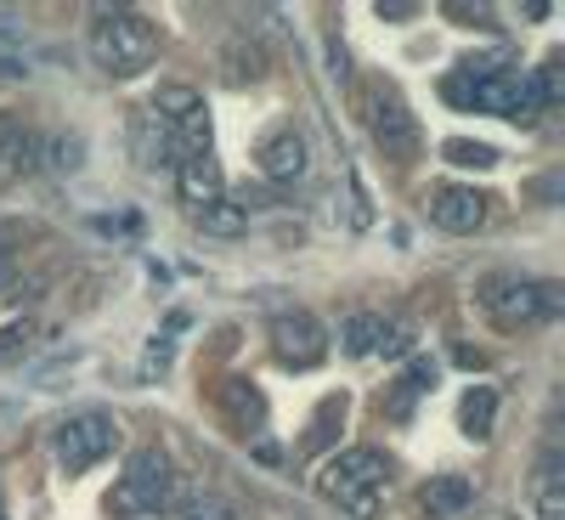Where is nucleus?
<instances>
[{"label": "nucleus", "instance_id": "obj_1", "mask_svg": "<svg viewBox=\"0 0 565 520\" xmlns=\"http://www.w3.org/2000/svg\"><path fill=\"white\" fill-rule=\"evenodd\" d=\"M159 57V29L125 7H97L90 18V63L114 79H130Z\"/></svg>", "mask_w": 565, "mask_h": 520}, {"label": "nucleus", "instance_id": "obj_2", "mask_svg": "<svg viewBox=\"0 0 565 520\" xmlns=\"http://www.w3.org/2000/svg\"><path fill=\"white\" fill-rule=\"evenodd\" d=\"M385 487H391V464L373 447H345L340 458H328L317 469V492L328 503H340L345 514H356V520H367L385 503Z\"/></svg>", "mask_w": 565, "mask_h": 520}, {"label": "nucleus", "instance_id": "obj_3", "mask_svg": "<svg viewBox=\"0 0 565 520\" xmlns=\"http://www.w3.org/2000/svg\"><path fill=\"white\" fill-rule=\"evenodd\" d=\"M175 503V464L164 447H136L125 464V481L108 498L114 520H164Z\"/></svg>", "mask_w": 565, "mask_h": 520}, {"label": "nucleus", "instance_id": "obj_4", "mask_svg": "<svg viewBox=\"0 0 565 520\" xmlns=\"http://www.w3.org/2000/svg\"><path fill=\"white\" fill-rule=\"evenodd\" d=\"M119 442V424L103 413V407H85V413H68L57 424V464L63 476H85V469H97Z\"/></svg>", "mask_w": 565, "mask_h": 520}, {"label": "nucleus", "instance_id": "obj_5", "mask_svg": "<svg viewBox=\"0 0 565 520\" xmlns=\"http://www.w3.org/2000/svg\"><path fill=\"white\" fill-rule=\"evenodd\" d=\"M367 119H373V148H380L385 159H396V165H413V159H418V148H424V130H418L413 108L396 97L391 85L373 91V108H367Z\"/></svg>", "mask_w": 565, "mask_h": 520}, {"label": "nucleus", "instance_id": "obj_6", "mask_svg": "<svg viewBox=\"0 0 565 520\" xmlns=\"http://www.w3.org/2000/svg\"><path fill=\"white\" fill-rule=\"evenodd\" d=\"M487 295H492L487 311L498 317V328H532V322L559 311V289H554V283H492Z\"/></svg>", "mask_w": 565, "mask_h": 520}, {"label": "nucleus", "instance_id": "obj_7", "mask_svg": "<svg viewBox=\"0 0 565 520\" xmlns=\"http://www.w3.org/2000/svg\"><path fill=\"white\" fill-rule=\"evenodd\" d=\"M271 346H277V362L282 368H317L328 357V335H322V322L311 311H282L271 322Z\"/></svg>", "mask_w": 565, "mask_h": 520}, {"label": "nucleus", "instance_id": "obj_8", "mask_svg": "<svg viewBox=\"0 0 565 520\" xmlns=\"http://www.w3.org/2000/svg\"><path fill=\"white\" fill-rule=\"evenodd\" d=\"M255 165L266 181H300L306 165H311V148H306V136L295 125H277L260 136V148H255Z\"/></svg>", "mask_w": 565, "mask_h": 520}, {"label": "nucleus", "instance_id": "obj_9", "mask_svg": "<svg viewBox=\"0 0 565 520\" xmlns=\"http://www.w3.org/2000/svg\"><path fill=\"white\" fill-rule=\"evenodd\" d=\"M430 221L441 232H476L487 221V199L476 187H436L430 193Z\"/></svg>", "mask_w": 565, "mask_h": 520}, {"label": "nucleus", "instance_id": "obj_10", "mask_svg": "<svg viewBox=\"0 0 565 520\" xmlns=\"http://www.w3.org/2000/svg\"><path fill=\"white\" fill-rule=\"evenodd\" d=\"M424 391H436V362H430V357H413V362L402 368V380H396V385L385 391V402H380L385 418H391V424H407V418H413V402H418Z\"/></svg>", "mask_w": 565, "mask_h": 520}, {"label": "nucleus", "instance_id": "obj_11", "mask_svg": "<svg viewBox=\"0 0 565 520\" xmlns=\"http://www.w3.org/2000/svg\"><path fill=\"white\" fill-rule=\"evenodd\" d=\"M226 193V176H221V165L204 153V159H181V199L193 204V210H204V204H215Z\"/></svg>", "mask_w": 565, "mask_h": 520}, {"label": "nucleus", "instance_id": "obj_12", "mask_svg": "<svg viewBox=\"0 0 565 520\" xmlns=\"http://www.w3.org/2000/svg\"><path fill=\"white\" fill-rule=\"evenodd\" d=\"M215 402H221V413L238 424V431H260V418H266V396L249 385V380H226L221 391H215Z\"/></svg>", "mask_w": 565, "mask_h": 520}, {"label": "nucleus", "instance_id": "obj_13", "mask_svg": "<svg viewBox=\"0 0 565 520\" xmlns=\"http://www.w3.org/2000/svg\"><path fill=\"white\" fill-rule=\"evenodd\" d=\"M345 413H351V396L340 391V396H328L317 413H311V424H306V453H328V447H334L340 442V431H345Z\"/></svg>", "mask_w": 565, "mask_h": 520}, {"label": "nucleus", "instance_id": "obj_14", "mask_svg": "<svg viewBox=\"0 0 565 520\" xmlns=\"http://www.w3.org/2000/svg\"><path fill=\"white\" fill-rule=\"evenodd\" d=\"M424 514H436V520H452V514H463L469 503H476V481H463V476H441V481H430L424 487Z\"/></svg>", "mask_w": 565, "mask_h": 520}, {"label": "nucleus", "instance_id": "obj_15", "mask_svg": "<svg viewBox=\"0 0 565 520\" xmlns=\"http://www.w3.org/2000/svg\"><path fill=\"white\" fill-rule=\"evenodd\" d=\"M492 424H498V391H487V385L463 391V402H458V431H463L469 442H487Z\"/></svg>", "mask_w": 565, "mask_h": 520}, {"label": "nucleus", "instance_id": "obj_16", "mask_svg": "<svg viewBox=\"0 0 565 520\" xmlns=\"http://www.w3.org/2000/svg\"><path fill=\"white\" fill-rule=\"evenodd\" d=\"M385 322H391V317H380V311H351V317L340 322V346H345V357H373V351H380Z\"/></svg>", "mask_w": 565, "mask_h": 520}, {"label": "nucleus", "instance_id": "obj_17", "mask_svg": "<svg viewBox=\"0 0 565 520\" xmlns=\"http://www.w3.org/2000/svg\"><path fill=\"white\" fill-rule=\"evenodd\" d=\"M29 165H34V136L12 114H0V181L12 170H29Z\"/></svg>", "mask_w": 565, "mask_h": 520}, {"label": "nucleus", "instance_id": "obj_18", "mask_svg": "<svg viewBox=\"0 0 565 520\" xmlns=\"http://www.w3.org/2000/svg\"><path fill=\"white\" fill-rule=\"evenodd\" d=\"M199 232H204V238H244V232H249V210H238L232 199H215V204L199 210Z\"/></svg>", "mask_w": 565, "mask_h": 520}, {"label": "nucleus", "instance_id": "obj_19", "mask_svg": "<svg viewBox=\"0 0 565 520\" xmlns=\"http://www.w3.org/2000/svg\"><path fill=\"white\" fill-rule=\"evenodd\" d=\"M441 159L458 165V170H498V165H503V153L492 148V141H469V136L441 141Z\"/></svg>", "mask_w": 565, "mask_h": 520}, {"label": "nucleus", "instance_id": "obj_20", "mask_svg": "<svg viewBox=\"0 0 565 520\" xmlns=\"http://www.w3.org/2000/svg\"><path fill=\"white\" fill-rule=\"evenodd\" d=\"M193 108H204V97H199V91H186V85H159V97H153V114H159L164 125L186 119Z\"/></svg>", "mask_w": 565, "mask_h": 520}, {"label": "nucleus", "instance_id": "obj_21", "mask_svg": "<svg viewBox=\"0 0 565 520\" xmlns=\"http://www.w3.org/2000/svg\"><path fill=\"white\" fill-rule=\"evenodd\" d=\"M181 520H238V509H232L226 498H193L181 509Z\"/></svg>", "mask_w": 565, "mask_h": 520}, {"label": "nucleus", "instance_id": "obj_22", "mask_svg": "<svg viewBox=\"0 0 565 520\" xmlns=\"http://www.w3.org/2000/svg\"><path fill=\"white\" fill-rule=\"evenodd\" d=\"M79 159H85V141L79 136H57L52 141V165L57 170H79Z\"/></svg>", "mask_w": 565, "mask_h": 520}, {"label": "nucleus", "instance_id": "obj_23", "mask_svg": "<svg viewBox=\"0 0 565 520\" xmlns=\"http://www.w3.org/2000/svg\"><path fill=\"white\" fill-rule=\"evenodd\" d=\"M380 351H385V357H407V351H413V328H407V322H385Z\"/></svg>", "mask_w": 565, "mask_h": 520}, {"label": "nucleus", "instance_id": "obj_24", "mask_svg": "<svg viewBox=\"0 0 565 520\" xmlns=\"http://www.w3.org/2000/svg\"><path fill=\"white\" fill-rule=\"evenodd\" d=\"M97 226L108 232V238H114V232H119V238H136V232H141V215H103Z\"/></svg>", "mask_w": 565, "mask_h": 520}, {"label": "nucleus", "instance_id": "obj_25", "mask_svg": "<svg viewBox=\"0 0 565 520\" xmlns=\"http://www.w3.org/2000/svg\"><path fill=\"white\" fill-rule=\"evenodd\" d=\"M29 340V322H12V328H0V357H12L18 346Z\"/></svg>", "mask_w": 565, "mask_h": 520}, {"label": "nucleus", "instance_id": "obj_26", "mask_svg": "<svg viewBox=\"0 0 565 520\" xmlns=\"http://www.w3.org/2000/svg\"><path fill=\"white\" fill-rule=\"evenodd\" d=\"M380 18H391V23H407V18H413V7H380Z\"/></svg>", "mask_w": 565, "mask_h": 520}, {"label": "nucleus", "instance_id": "obj_27", "mask_svg": "<svg viewBox=\"0 0 565 520\" xmlns=\"http://www.w3.org/2000/svg\"><path fill=\"white\" fill-rule=\"evenodd\" d=\"M12 272H18V261H12V255H0V289L12 283Z\"/></svg>", "mask_w": 565, "mask_h": 520}, {"label": "nucleus", "instance_id": "obj_28", "mask_svg": "<svg viewBox=\"0 0 565 520\" xmlns=\"http://www.w3.org/2000/svg\"><path fill=\"white\" fill-rule=\"evenodd\" d=\"M0 520H12V514H7V503H0Z\"/></svg>", "mask_w": 565, "mask_h": 520}]
</instances>
